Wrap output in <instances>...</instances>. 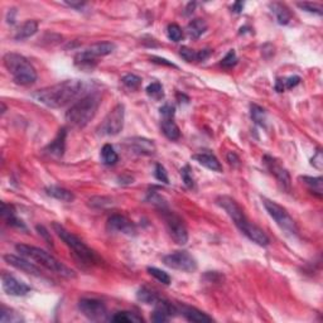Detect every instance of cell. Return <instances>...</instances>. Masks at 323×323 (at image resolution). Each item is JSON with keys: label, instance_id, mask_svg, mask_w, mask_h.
Wrapping results in <instances>:
<instances>
[{"label": "cell", "instance_id": "cell-1", "mask_svg": "<svg viewBox=\"0 0 323 323\" xmlns=\"http://www.w3.org/2000/svg\"><path fill=\"white\" fill-rule=\"evenodd\" d=\"M88 88L90 83L83 80H66L35 91L32 97L39 104L52 109H59L90 94Z\"/></svg>", "mask_w": 323, "mask_h": 323}, {"label": "cell", "instance_id": "cell-2", "mask_svg": "<svg viewBox=\"0 0 323 323\" xmlns=\"http://www.w3.org/2000/svg\"><path fill=\"white\" fill-rule=\"evenodd\" d=\"M216 202L220 207H222V209L227 212L230 219L233 220L234 224L238 226V229L240 230L241 233H243L249 240H251L253 243H255L259 246L269 245L270 240L267 234H265L260 227H258L257 225H254L253 222L249 221L246 215L244 214V210L238 205V202H236L235 200H233V198L229 197V196H220L216 200Z\"/></svg>", "mask_w": 323, "mask_h": 323}, {"label": "cell", "instance_id": "cell-3", "mask_svg": "<svg viewBox=\"0 0 323 323\" xmlns=\"http://www.w3.org/2000/svg\"><path fill=\"white\" fill-rule=\"evenodd\" d=\"M101 102L99 92H90L81 97L66 112V121L73 128H85L96 115Z\"/></svg>", "mask_w": 323, "mask_h": 323}, {"label": "cell", "instance_id": "cell-4", "mask_svg": "<svg viewBox=\"0 0 323 323\" xmlns=\"http://www.w3.org/2000/svg\"><path fill=\"white\" fill-rule=\"evenodd\" d=\"M15 250L20 254L21 257L27 258V259L32 260V262L38 263V264L42 265L43 268L48 269L49 272L56 273V274L61 275L63 278H76V273L73 272L72 269L66 267L63 263H61L58 259H56L53 255H51V254L47 253V251L42 250V249L35 248V246L25 245V244H18V245H15Z\"/></svg>", "mask_w": 323, "mask_h": 323}, {"label": "cell", "instance_id": "cell-5", "mask_svg": "<svg viewBox=\"0 0 323 323\" xmlns=\"http://www.w3.org/2000/svg\"><path fill=\"white\" fill-rule=\"evenodd\" d=\"M52 227H53L54 233L57 234V236H58V238L68 246V249L72 251L73 258H75L77 262L82 263L83 265H94L100 262L96 253H95L94 250H91V249L88 248L82 240H80L77 236L73 235L72 233H70L66 227L62 226L58 222H53Z\"/></svg>", "mask_w": 323, "mask_h": 323}, {"label": "cell", "instance_id": "cell-6", "mask_svg": "<svg viewBox=\"0 0 323 323\" xmlns=\"http://www.w3.org/2000/svg\"><path fill=\"white\" fill-rule=\"evenodd\" d=\"M4 66L13 77L14 82L21 86L32 85L37 80V71L25 57L18 53H6Z\"/></svg>", "mask_w": 323, "mask_h": 323}, {"label": "cell", "instance_id": "cell-7", "mask_svg": "<svg viewBox=\"0 0 323 323\" xmlns=\"http://www.w3.org/2000/svg\"><path fill=\"white\" fill-rule=\"evenodd\" d=\"M263 205H264L269 216L277 222V225L283 231H286L287 234H291V235H297L298 230H297L296 222H294L293 217L288 214V211L284 207H282L281 205H278L274 201L268 200V198H263Z\"/></svg>", "mask_w": 323, "mask_h": 323}, {"label": "cell", "instance_id": "cell-8", "mask_svg": "<svg viewBox=\"0 0 323 323\" xmlns=\"http://www.w3.org/2000/svg\"><path fill=\"white\" fill-rule=\"evenodd\" d=\"M116 45L112 42H99L95 44L90 45L86 49H83L82 52L76 54L75 62L76 64L81 67L91 66V63H94L95 59L99 57H105L107 54H111L115 51Z\"/></svg>", "mask_w": 323, "mask_h": 323}, {"label": "cell", "instance_id": "cell-9", "mask_svg": "<svg viewBox=\"0 0 323 323\" xmlns=\"http://www.w3.org/2000/svg\"><path fill=\"white\" fill-rule=\"evenodd\" d=\"M163 212V219L166 222L167 231H168L169 236L172 240L178 245H184L188 241V231L187 227L184 225V221L174 214L173 211H169L168 209H162Z\"/></svg>", "mask_w": 323, "mask_h": 323}, {"label": "cell", "instance_id": "cell-10", "mask_svg": "<svg viewBox=\"0 0 323 323\" xmlns=\"http://www.w3.org/2000/svg\"><path fill=\"white\" fill-rule=\"evenodd\" d=\"M124 118H125V107L123 104H118L106 115V118L100 125L99 133L106 136L118 135L124 126Z\"/></svg>", "mask_w": 323, "mask_h": 323}, {"label": "cell", "instance_id": "cell-11", "mask_svg": "<svg viewBox=\"0 0 323 323\" xmlns=\"http://www.w3.org/2000/svg\"><path fill=\"white\" fill-rule=\"evenodd\" d=\"M163 263L168 268L179 272L193 273L197 270V262L187 251H174L163 258Z\"/></svg>", "mask_w": 323, "mask_h": 323}, {"label": "cell", "instance_id": "cell-12", "mask_svg": "<svg viewBox=\"0 0 323 323\" xmlns=\"http://www.w3.org/2000/svg\"><path fill=\"white\" fill-rule=\"evenodd\" d=\"M80 312L90 321H101L106 316V306L95 298H83L78 302Z\"/></svg>", "mask_w": 323, "mask_h": 323}, {"label": "cell", "instance_id": "cell-13", "mask_svg": "<svg viewBox=\"0 0 323 323\" xmlns=\"http://www.w3.org/2000/svg\"><path fill=\"white\" fill-rule=\"evenodd\" d=\"M1 287H3L4 292L9 296L13 297H23L27 296L30 292V288L23 282L18 281L14 278L13 275L8 274V273H1Z\"/></svg>", "mask_w": 323, "mask_h": 323}, {"label": "cell", "instance_id": "cell-14", "mask_svg": "<svg viewBox=\"0 0 323 323\" xmlns=\"http://www.w3.org/2000/svg\"><path fill=\"white\" fill-rule=\"evenodd\" d=\"M106 227L110 233H120L125 235H134L136 233L135 224L123 215H112L109 217Z\"/></svg>", "mask_w": 323, "mask_h": 323}, {"label": "cell", "instance_id": "cell-15", "mask_svg": "<svg viewBox=\"0 0 323 323\" xmlns=\"http://www.w3.org/2000/svg\"><path fill=\"white\" fill-rule=\"evenodd\" d=\"M264 164L267 166L268 171L278 179L279 183L283 186V188L289 190L291 187V176H289L288 171L279 163L275 158L270 157V155H265L264 157Z\"/></svg>", "mask_w": 323, "mask_h": 323}, {"label": "cell", "instance_id": "cell-16", "mask_svg": "<svg viewBox=\"0 0 323 323\" xmlns=\"http://www.w3.org/2000/svg\"><path fill=\"white\" fill-rule=\"evenodd\" d=\"M154 306V312L152 315L153 322H168L172 317L176 316V313H178V307L172 305L171 302H168L166 299L159 298Z\"/></svg>", "mask_w": 323, "mask_h": 323}, {"label": "cell", "instance_id": "cell-17", "mask_svg": "<svg viewBox=\"0 0 323 323\" xmlns=\"http://www.w3.org/2000/svg\"><path fill=\"white\" fill-rule=\"evenodd\" d=\"M3 259L5 260L9 265L14 267L15 269L27 273V274L35 275V277H40V275H42V272H40L39 268H37L33 263H30L32 260L27 259V258L24 257H21V255L20 258H19V257H15V255H11V254H6V255H4L3 257Z\"/></svg>", "mask_w": 323, "mask_h": 323}, {"label": "cell", "instance_id": "cell-18", "mask_svg": "<svg viewBox=\"0 0 323 323\" xmlns=\"http://www.w3.org/2000/svg\"><path fill=\"white\" fill-rule=\"evenodd\" d=\"M129 149L135 154L139 155H152L155 153V145L152 140L145 138H131L126 140Z\"/></svg>", "mask_w": 323, "mask_h": 323}, {"label": "cell", "instance_id": "cell-19", "mask_svg": "<svg viewBox=\"0 0 323 323\" xmlns=\"http://www.w3.org/2000/svg\"><path fill=\"white\" fill-rule=\"evenodd\" d=\"M66 136L67 131L66 129L62 128L58 130V134L53 139V142L49 143L47 147L44 148L45 154L51 155L53 158H61L63 155L64 149H66Z\"/></svg>", "mask_w": 323, "mask_h": 323}, {"label": "cell", "instance_id": "cell-20", "mask_svg": "<svg viewBox=\"0 0 323 323\" xmlns=\"http://www.w3.org/2000/svg\"><path fill=\"white\" fill-rule=\"evenodd\" d=\"M178 313H182V316L190 322H212V317H210L209 315H206L197 308L190 307V306H182L181 308H178Z\"/></svg>", "mask_w": 323, "mask_h": 323}, {"label": "cell", "instance_id": "cell-21", "mask_svg": "<svg viewBox=\"0 0 323 323\" xmlns=\"http://www.w3.org/2000/svg\"><path fill=\"white\" fill-rule=\"evenodd\" d=\"M193 159H195L196 162H198L201 166L210 169V171L222 172V166L221 163H220V160L217 159L212 153L205 152V153H200V154H195L193 155Z\"/></svg>", "mask_w": 323, "mask_h": 323}, {"label": "cell", "instance_id": "cell-22", "mask_svg": "<svg viewBox=\"0 0 323 323\" xmlns=\"http://www.w3.org/2000/svg\"><path fill=\"white\" fill-rule=\"evenodd\" d=\"M1 216H3V219L5 220L9 226L16 227V229L20 230H27L24 222L16 217L15 209L11 205H6L5 202L1 203Z\"/></svg>", "mask_w": 323, "mask_h": 323}, {"label": "cell", "instance_id": "cell-23", "mask_svg": "<svg viewBox=\"0 0 323 323\" xmlns=\"http://www.w3.org/2000/svg\"><path fill=\"white\" fill-rule=\"evenodd\" d=\"M44 191L49 197L56 198V200L62 201V202H72L75 200V195L71 191L59 187V186H48V187H45Z\"/></svg>", "mask_w": 323, "mask_h": 323}, {"label": "cell", "instance_id": "cell-24", "mask_svg": "<svg viewBox=\"0 0 323 323\" xmlns=\"http://www.w3.org/2000/svg\"><path fill=\"white\" fill-rule=\"evenodd\" d=\"M186 30L191 39H198L207 30V23L203 19H193L188 23Z\"/></svg>", "mask_w": 323, "mask_h": 323}, {"label": "cell", "instance_id": "cell-25", "mask_svg": "<svg viewBox=\"0 0 323 323\" xmlns=\"http://www.w3.org/2000/svg\"><path fill=\"white\" fill-rule=\"evenodd\" d=\"M38 30V21L37 20H27L25 23L20 25L18 30H16L15 34V39L16 40H23L27 39V38L32 37L37 33Z\"/></svg>", "mask_w": 323, "mask_h": 323}, {"label": "cell", "instance_id": "cell-26", "mask_svg": "<svg viewBox=\"0 0 323 323\" xmlns=\"http://www.w3.org/2000/svg\"><path fill=\"white\" fill-rule=\"evenodd\" d=\"M160 128L169 140H178L181 138V130H179L178 125L173 121V119H164L160 124Z\"/></svg>", "mask_w": 323, "mask_h": 323}, {"label": "cell", "instance_id": "cell-27", "mask_svg": "<svg viewBox=\"0 0 323 323\" xmlns=\"http://www.w3.org/2000/svg\"><path fill=\"white\" fill-rule=\"evenodd\" d=\"M270 8L274 13L275 18H277V21L281 25H287L291 21V13H289L288 8L286 5L281 3H273L270 4Z\"/></svg>", "mask_w": 323, "mask_h": 323}, {"label": "cell", "instance_id": "cell-28", "mask_svg": "<svg viewBox=\"0 0 323 323\" xmlns=\"http://www.w3.org/2000/svg\"><path fill=\"white\" fill-rule=\"evenodd\" d=\"M111 322L116 323H139L143 322V318L140 316H138L134 312H129V311H123V312L115 313L111 318H110Z\"/></svg>", "mask_w": 323, "mask_h": 323}, {"label": "cell", "instance_id": "cell-29", "mask_svg": "<svg viewBox=\"0 0 323 323\" xmlns=\"http://www.w3.org/2000/svg\"><path fill=\"white\" fill-rule=\"evenodd\" d=\"M301 181L306 184L308 187V190L311 191L312 193H316L318 197L322 196V183L323 179L322 177H301Z\"/></svg>", "mask_w": 323, "mask_h": 323}, {"label": "cell", "instance_id": "cell-30", "mask_svg": "<svg viewBox=\"0 0 323 323\" xmlns=\"http://www.w3.org/2000/svg\"><path fill=\"white\" fill-rule=\"evenodd\" d=\"M0 322L19 323V322H24V318L21 317L20 313L15 312V311L10 310V308L1 307V312H0Z\"/></svg>", "mask_w": 323, "mask_h": 323}, {"label": "cell", "instance_id": "cell-31", "mask_svg": "<svg viewBox=\"0 0 323 323\" xmlns=\"http://www.w3.org/2000/svg\"><path fill=\"white\" fill-rule=\"evenodd\" d=\"M101 160L102 163L106 166H114L116 162L119 160L118 153L115 152V149L112 148V145L105 144L101 149Z\"/></svg>", "mask_w": 323, "mask_h": 323}, {"label": "cell", "instance_id": "cell-32", "mask_svg": "<svg viewBox=\"0 0 323 323\" xmlns=\"http://www.w3.org/2000/svg\"><path fill=\"white\" fill-rule=\"evenodd\" d=\"M250 116L257 125L265 128V125H267V112H265V110L263 107L258 106V105H251Z\"/></svg>", "mask_w": 323, "mask_h": 323}, {"label": "cell", "instance_id": "cell-33", "mask_svg": "<svg viewBox=\"0 0 323 323\" xmlns=\"http://www.w3.org/2000/svg\"><path fill=\"white\" fill-rule=\"evenodd\" d=\"M136 298L142 303H145V305H155L158 299H159V297L153 291L143 287V288H140L139 291H138V293H136Z\"/></svg>", "mask_w": 323, "mask_h": 323}, {"label": "cell", "instance_id": "cell-34", "mask_svg": "<svg viewBox=\"0 0 323 323\" xmlns=\"http://www.w3.org/2000/svg\"><path fill=\"white\" fill-rule=\"evenodd\" d=\"M148 273H149L152 277H154L158 282L163 283L164 286H169V284H171V277L168 275V273L163 272V270H160L154 267L148 268Z\"/></svg>", "mask_w": 323, "mask_h": 323}, {"label": "cell", "instance_id": "cell-35", "mask_svg": "<svg viewBox=\"0 0 323 323\" xmlns=\"http://www.w3.org/2000/svg\"><path fill=\"white\" fill-rule=\"evenodd\" d=\"M121 82L125 87H128L129 90H138L142 85V78L139 76L133 75V73H129V75H125L123 78H121Z\"/></svg>", "mask_w": 323, "mask_h": 323}, {"label": "cell", "instance_id": "cell-36", "mask_svg": "<svg viewBox=\"0 0 323 323\" xmlns=\"http://www.w3.org/2000/svg\"><path fill=\"white\" fill-rule=\"evenodd\" d=\"M145 91H147L148 96L154 100H162L164 97L163 87H162V85L159 82H152Z\"/></svg>", "mask_w": 323, "mask_h": 323}, {"label": "cell", "instance_id": "cell-37", "mask_svg": "<svg viewBox=\"0 0 323 323\" xmlns=\"http://www.w3.org/2000/svg\"><path fill=\"white\" fill-rule=\"evenodd\" d=\"M167 35H168L169 39L177 43L183 37V32H182V28L178 24L173 23V24H169L168 28H167Z\"/></svg>", "mask_w": 323, "mask_h": 323}, {"label": "cell", "instance_id": "cell-38", "mask_svg": "<svg viewBox=\"0 0 323 323\" xmlns=\"http://www.w3.org/2000/svg\"><path fill=\"white\" fill-rule=\"evenodd\" d=\"M181 176L184 184H186L188 188H195V179H193L192 169H191L190 166H184L183 168L181 169Z\"/></svg>", "mask_w": 323, "mask_h": 323}, {"label": "cell", "instance_id": "cell-39", "mask_svg": "<svg viewBox=\"0 0 323 323\" xmlns=\"http://www.w3.org/2000/svg\"><path fill=\"white\" fill-rule=\"evenodd\" d=\"M179 56L187 62L198 61V51L191 49L188 48V47H182V48L179 49Z\"/></svg>", "mask_w": 323, "mask_h": 323}, {"label": "cell", "instance_id": "cell-40", "mask_svg": "<svg viewBox=\"0 0 323 323\" xmlns=\"http://www.w3.org/2000/svg\"><path fill=\"white\" fill-rule=\"evenodd\" d=\"M236 63H238V56H236L234 49L229 51V53H227L221 61V66L225 67V68H233Z\"/></svg>", "mask_w": 323, "mask_h": 323}, {"label": "cell", "instance_id": "cell-41", "mask_svg": "<svg viewBox=\"0 0 323 323\" xmlns=\"http://www.w3.org/2000/svg\"><path fill=\"white\" fill-rule=\"evenodd\" d=\"M298 6L301 9H303L305 11H308V13L317 14V15H322L323 9L322 6L318 5V4L313 3H298Z\"/></svg>", "mask_w": 323, "mask_h": 323}, {"label": "cell", "instance_id": "cell-42", "mask_svg": "<svg viewBox=\"0 0 323 323\" xmlns=\"http://www.w3.org/2000/svg\"><path fill=\"white\" fill-rule=\"evenodd\" d=\"M154 176L158 181L163 182V183L168 184L169 183V178H168V173H167L166 168H164L162 164H157L155 166V171H154Z\"/></svg>", "mask_w": 323, "mask_h": 323}, {"label": "cell", "instance_id": "cell-43", "mask_svg": "<svg viewBox=\"0 0 323 323\" xmlns=\"http://www.w3.org/2000/svg\"><path fill=\"white\" fill-rule=\"evenodd\" d=\"M160 115L163 116L164 119H173L174 114H176V109H174L173 105L171 104H164L163 106L159 109Z\"/></svg>", "mask_w": 323, "mask_h": 323}, {"label": "cell", "instance_id": "cell-44", "mask_svg": "<svg viewBox=\"0 0 323 323\" xmlns=\"http://www.w3.org/2000/svg\"><path fill=\"white\" fill-rule=\"evenodd\" d=\"M299 82H301V77L299 76H291V77L284 78L283 80L284 88H288V90L296 87L297 85H299Z\"/></svg>", "mask_w": 323, "mask_h": 323}, {"label": "cell", "instance_id": "cell-45", "mask_svg": "<svg viewBox=\"0 0 323 323\" xmlns=\"http://www.w3.org/2000/svg\"><path fill=\"white\" fill-rule=\"evenodd\" d=\"M311 164H312L313 167H316L317 169H322L323 167V157H322V152L321 150H317L316 152V154L313 155L312 160H311Z\"/></svg>", "mask_w": 323, "mask_h": 323}, {"label": "cell", "instance_id": "cell-46", "mask_svg": "<svg viewBox=\"0 0 323 323\" xmlns=\"http://www.w3.org/2000/svg\"><path fill=\"white\" fill-rule=\"evenodd\" d=\"M37 231L39 233V235H42L43 238L45 239V241L49 244V245H52V239H51V235H49V233L47 231V230L44 229V226H40V225H38L37 226Z\"/></svg>", "mask_w": 323, "mask_h": 323}, {"label": "cell", "instance_id": "cell-47", "mask_svg": "<svg viewBox=\"0 0 323 323\" xmlns=\"http://www.w3.org/2000/svg\"><path fill=\"white\" fill-rule=\"evenodd\" d=\"M64 4L68 6H71V8L76 9V10H78V11L83 10V8L86 6V3H83V1H66Z\"/></svg>", "mask_w": 323, "mask_h": 323}, {"label": "cell", "instance_id": "cell-48", "mask_svg": "<svg viewBox=\"0 0 323 323\" xmlns=\"http://www.w3.org/2000/svg\"><path fill=\"white\" fill-rule=\"evenodd\" d=\"M150 61L154 62V63H158V64H166V66L174 67V68H177L176 64L172 63V62H168L166 58H160V57H152V58H150Z\"/></svg>", "mask_w": 323, "mask_h": 323}, {"label": "cell", "instance_id": "cell-49", "mask_svg": "<svg viewBox=\"0 0 323 323\" xmlns=\"http://www.w3.org/2000/svg\"><path fill=\"white\" fill-rule=\"evenodd\" d=\"M211 49H201V51H198V61H205L211 56Z\"/></svg>", "mask_w": 323, "mask_h": 323}, {"label": "cell", "instance_id": "cell-50", "mask_svg": "<svg viewBox=\"0 0 323 323\" xmlns=\"http://www.w3.org/2000/svg\"><path fill=\"white\" fill-rule=\"evenodd\" d=\"M227 160H229L230 164H239V162H240L239 157L234 152H230L227 154Z\"/></svg>", "mask_w": 323, "mask_h": 323}, {"label": "cell", "instance_id": "cell-51", "mask_svg": "<svg viewBox=\"0 0 323 323\" xmlns=\"http://www.w3.org/2000/svg\"><path fill=\"white\" fill-rule=\"evenodd\" d=\"M15 9H9L8 15H6V21H8L9 24H14V21H15Z\"/></svg>", "mask_w": 323, "mask_h": 323}, {"label": "cell", "instance_id": "cell-52", "mask_svg": "<svg viewBox=\"0 0 323 323\" xmlns=\"http://www.w3.org/2000/svg\"><path fill=\"white\" fill-rule=\"evenodd\" d=\"M244 9V3L243 1H236V3L233 4V11L234 13H241Z\"/></svg>", "mask_w": 323, "mask_h": 323}, {"label": "cell", "instance_id": "cell-53", "mask_svg": "<svg viewBox=\"0 0 323 323\" xmlns=\"http://www.w3.org/2000/svg\"><path fill=\"white\" fill-rule=\"evenodd\" d=\"M195 6H196V3H190L188 4V6H187V13L186 14H190L191 11H193V9H195Z\"/></svg>", "mask_w": 323, "mask_h": 323}, {"label": "cell", "instance_id": "cell-54", "mask_svg": "<svg viewBox=\"0 0 323 323\" xmlns=\"http://www.w3.org/2000/svg\"><path fill=\"white\" fill-rule=\"evenodd\" d=\"M5 110H6V106L4 105V102H1V114H4V112H5Z\"/></svg>", "mask_w": 323, "mask_h": 323}]
</instances>
